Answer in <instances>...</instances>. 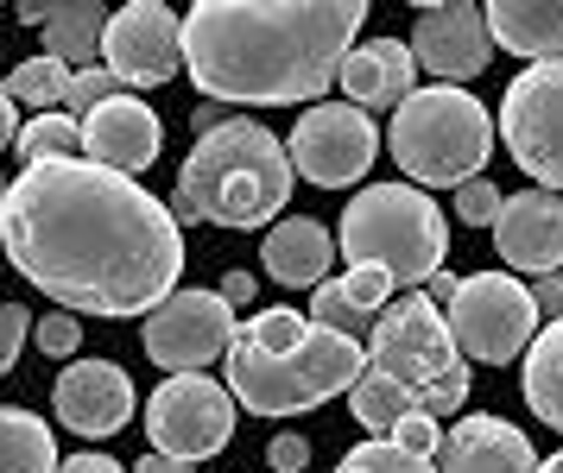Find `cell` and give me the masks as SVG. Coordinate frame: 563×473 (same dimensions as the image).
<instances>
[{
    "label": "cell",
    "instance_id": "6da1fadb",
    "mask_svg": "<svg viewBox=\"0 0 563 473\" xmlns=\"http://www.w3.org/2000/svg\"><path fill=\"white\" fill-rule=\"evenodd\" d=\"M0 247L57 309L114 323L153 316L184 272L178 215L146 183L89 158H52L13 177L0 202Z\"/></svg>",
    "mask_w": 563,
    "mask_h": 473
},
{
    "label": "cell",
    "instance_id": "7a4b0ae2",
    "mask_svg": "<svg viewBox=\"0 0 563 473\" xmlns=\"http://www.w3.org/2000/svg\"><path fill=\"white\" fill-rule=\"evenodd\" d=\"M361 0H197L184 13V70L222 108L317 101L361 45Z\"/></svg>",
    "mask_w": 563,
    "mask_h": 473
},
{
    "label": "cell",
    "instance_id": "3957f363",
    "mask_svg": "<svg viewBox=\"0 0 563 473\" xmlns=\"http://www.w3.org/2000/svg\"><path fill=\"white\" fill-rule=\"evenodd\" d=\"M462 398H468V360L443 309L424 291L393 297L380 323L367 328V367L349 392L361 429L393 436L399 417H443V410H462Z\"/></svg>",
    "mask_w": 563,
    "mask_h": 473
},
{
    "label": "cell",
    "instance_id": "277c9868",
    "mask_svg": "<svg viewBox=\"0 0 563 473\" xmlns=\"http://www.w3.org/2000/svg\"><path fill=\"white\" fill-rule=\"evenodd\" d=\"M222 367H229V392L241 410L291 417V410L330 404L335 392H355L367 348L335 328H317L305 309H260L247 323H234Z\"/></svg>",
    "mask_w": 563,
    "mask_h": 473
},
{
    "label": "cell",
    "instance_id": "5b68a950",
    "mask_svg": "<svg viewBox=\"0 0 563 473\" xmlns=\"http://www.w3.org/2000/svg\"><path fill=\"white\" fill-rule=\"evenodd\" d=\"M291 151L273 126L229 121L203 133L178 171L172 215L178 227L216 222V227H266L291 202Z\"/></svg>",
    "mask_w": 563,
    "mask_h": 473
},
{
    "label": "cell",
    "instance_id": "8992f818",
    "mask_svg": "<svg viewBox=\"0 0 563 473\" xmlns=\"http://www.w3.org/2000/svg\"><path fill=\"white\" fill-rule=\"evenodd\" d=\"M342 259H355L367 272H386L399 284H431L450 252V222L418 183H374L342 209Z\"/></svg>",
    "mask_w": 563,
    "mask_h": 473
},
{
    "label": "cell",
    "instance_id": "52a82bcc",
    "mask_svg": "<svg viewBox=\"0 0 563 473\" xmlns=\"http://www.w3.org/2000/svg\"><path fill=\"white\" fill-rule=\"evenodd\" d=\"M386 146H393V158H399V171L411 183L462 190L468 177H482L487 151H494V121H487V108L468 89L431 82V89H411L393 108Z\"/></svg>",
    "mask_w": 563,
    "mask_h": 473
},
{
    "label": "cell",
    "instance_id": "ba28073f",
    "mask_svg": "<svg viewBox=\"0 0 563 473\" xmlns=\"http://www.w3.org/2000/svg\"><path fill=\"white\" fill-rule=\"evenodd\" d=\"M443 323H450V335H456L462 360H487V367H500V360H519V353L532 348L538 303L512 272H475V278H462L456 284V297H450V309H443Z\"/></svg>",
    "mask_w": 563,
    "mask_h": 473
},
{
    "label": "cell",
    "instance_id": "9c48e42d",
    "mask_svg": "<svg viewBox=\"0 0 563 473\" xmlns=\"http://www.w3.org/2000/svg\"><path fill=\"white\" fill-rule=\"evenodd\" d=\"M500 139H507L512 165L538 177V190H563V57L558 64H532L507 82L500 95Z\"/></svg>",
    "mask_w": 563,
    "mask_h": 473
},
{
    "label": "cell",
    "instance_id": "30bf717a",
    "mask_svg": "<svg viewBox=\"0 0 563 473\" xmlns=\"http://www.w3.org/2000/svg\"><path fill=\"white\" fill-rule=\"evenodd\" d=\"M146 436L165 461H209L234 442V392L203 373H172L146 398Z\"/></svg>",
    "mask_w": 563,
    "mask_h": 473
},
{
    "label": "cell",
    "instance_id": "8fae6325",
    "mask_svg": "<svg viewBox=\"0 0 563 473\" xmlns=\"http://www.w3.org/2000/svg\"><path fill=\"white\" fill-rule=\"evenodd\" d=\"M291 171L317 183V190H349L367 177L374 151H380V133L361 114L355 101H323V108H305L298 126H291Z\"/></svg>",
    "mask_w": 563,
    "mask_h": 473
},
{
    "label": "cell",
    "instance_id": "7c38bea8",
    "mask_svg": "<svg viewBox=\"0 0 563 473\" xmlns=\"http://www.w3.org/2000/svg\"><path fill=\"white\" fill-rule=\"evenodd\" d=\"M234 341V309L222 291H172L146 316V360L165 373H203Z\"/></svg>",
    "mask_w": 563,
    "mask_h": 473
},
{
    "label": "cell",
    "instance_id": "4fadbf2b",
    "mask_svg": "<svg viewBox=\"0 0 563 473\" xmlns=\"http://www.w3.org/2000/svg\"><path fill=\"white\" fill-rule=\"evenodd\" d=\"M184 64V20L158 0H133L121 13H108V38H102V70L121 89H158L172 82Z\"/></svg>",
    "mask_w": 563,
    "mask_h": 473
},
{
    "label": "cell",
    "instance_id": "5bb4252c",
    "mask_svg": "<svg viewBox=\"0 0 563 473\" xmlns=\"http://www.w3.org/2000/svg\"><path fill=\"white\" fill-rule=\"evenodd\" d=\"M487 50H494V38H487L482 7L437 0V7H424L418 25H411V64L431 70L437 82H450V89H462L475 70H487Z\"/></svg>",
    "mask_w": 563,
    "mask_h": 473
},
{
    "label": "cell",
    "instance_id": "9a60e30c",
    "mask_svg": "<svg viewBox=\"0 0 563 473\" xmlns=\"http://www.w3.org/2000/svg\"><path fill=\"white\" fill-rule=\"evenodd\" d=\"M52 410L64 429H77V436H114V429H128L133 417V379L114 367V360H70L52 385Z\"/></svg>",
    "mask_w": 563,
    "mask_h": 473
},
{
    "label": "cell",
    "instance_id": "2e32d148",
    "mask_svg": "<svg viewBox=\"0 0 563 473\" xmlns=\"http://www.w3.org/2000/svg\"><path fill=\"white\" fill-rule=\"evenodd\" d=\"M158 146H165V126H158V114L140 95H114L82 114V151H89V165H108V171L133 177L158 158Z\"/></svg>",
    "mask_w": 563,
    "mask_h": 473
},
{
    "label": "cell",
    "instance_id": "e0dca14e",
    "mask_svg": "<svg viewBox=\"0 0 563 473\" xmlns=\"http://www.w3.org/2000/svg\"><path fill=\"white\" fill-rule=\"evenodd\" d=\"M494 240H500V259L512 272H558L563 266V196L551 190H519V196L500 202V222H494Z\"/></svg>",
    "mask_w": 563,
    "mask_h": 473
},
{
    "label": "cell",
    "instance_id": "ac0fdd59",
    "mask_svg": "<svg viewBox=\"0 0 563 473\" xmlns=\"http://www.w3.org/2000/svg\"><path fill=\"white\" fill-rule=\"evenodd\" d=\"M437 454H443V473H538L526 429L500 424V417H462L437 442Z\"/></svg>",
    "mask_w": 563,
    "mask_h": 473
},
{
    "label": "cell",
    "instance_id": "d6986e66",
    "mask_svg": "<svg viewBox=\"0 0 563 473\" xmlns=\"http://www.w3.org/2000/svg\"><path fill=\"white\" fill-rule=\"evenodd\" d=\"M349 101H355L361 114L367 108H399V101L418 89V64H411V45L399 38H361L349 57H342V76H335Z\"/></svg>",
    "mask_w": 563,
    "mask_h": 473
},
{
    "label": "cell",
    "instance_id": "ffe728a7",
    "mask_svg": "<svg viewBox=\"0 0 563 473\" xmlns=\"http://www.w3.org/2000/svg\"><path fill=\"white\" fill-rule=\"evenodd\" d=\"M393 303V278L386 272H367V266H349L342 278H323L317 284V297H310V323L317 328H335V335H349L361 341L367 328L380 323V309Z\"/></svg>",
    "mask_w": 563,
    "mask_h": 473
},
{
    "label": "cell",
    "instance_id": "44dd1931",
    "mask_svg": "<svg viewBox=\"0 0 563 473\" xmlns=\"http://www.w3.org/2000/svg\"><path fill=\"white\" fill-rule=\"evenodd\" d=\"M266 278H279L285 291H317L330 278V259H335V240L323 222H305V215H285L273 234H266Z\"/></svg>",
    "mask_w": 563,
    "mask_h": 473
},
{
    "label": "cell",
    "instance_id": "7402d4cb",
    "mask_svg": "<svg viewBox=\"0 0 563 473\" xmlns=\"http://www.w3.org/2000/svg\"><path fill=\"white\" fill-rule=\"evenodd\" d=\"M482 20L494 45L519 50L532 64H558L563 57V0H494Z\"/></svg>",
    "mask_w": 563,
    "mask_h": 473
},
{
    "label": "cell",
    "instance_id": "603a6c76",
    "mask_svg": "<svg viewBox=\"0 0 563 473\" xmlns=\"http://www.w3.org/2000/svg\"><path fill=\"white\" fill-rule=\"evenodd\" d=\"M45 57L70 64V70H89V57H102V38H108V7L96 0H45Z\"/></svg>",
    "mask_w": 563,
    "mask_h": 473
},
{
    "label": "cell",
    "instance_id": "cb8c5ba5",
    "mask_svg": "<svg viewBox=\"0 0 563 473\" xmlns=\"http://www.w3.org/2000/svg\"><path fill=\"white\" fill-rule=\"evenodd\" d=\"M526 404L538 410V424L563 429V316L538 328L526 348Z\"/></svg>",
    "mask_w": 563,
    "mask_h": 473
},
{
    "label": "cell",
    "instance_id": "d4e9b609",
    "mask_svg": "<svg viewBox=\"0 0 563 473\" xmlns=\"http://www.w3.org/2000/svg\"><path fill=\"white\" fill-rule=\"evenodd\" d=\"M0 473H57L52 424L20 404H0Z\"/></svg>",
    "mask_w": 563,
    "mask_h": 473
},
{
    "label": "cell",
    "instance_id": "484cf974",
    "mask_svg": "<svg viewBox=\"0 0 563 473\" xmlns=\"http://www.w3.org/2000/svg\"><path fill=\"white\" fill-rule=\"evenodd\" d=\"M13 151L26 158V165H52V158H82V121L77 114H32V126H20V139Z\"/></svg>",
    "mask_w": 563,
    "mask_h": 473
},
{
    "label": "cell",
    "instance_id": "4316f807",
    "mask_svg": "<svg viewBox=\"0 0 563 473\" xmlns=\"http://www.w3.org/2000/svg\"><path fill=\"white\" fill-rule=\"evenodd\" d=\"M70 64H57V57H32V64H20V70L7 76V95H13V108H45V114H57V101H64V89H70Z\"/></svg>",
    "mask_w": 563,
    "mask_h": 473
},
{
    "label": "cell",
    "instance_id": "83f0119b",
    "mask_svg": "<svg viewBox=\"0 0 563 473\" xmlns=\"http://www.w3.org/2000/svg\"><path fill=\"white\" fill-rule=\"evenodd\" d=\"M335 473H437V461H424V454H406L399 442L374 436V442H361V449L342 454V461H335Z\"/></svg>",
    "mask_w": 563,
    "mask_h": 473
},
{
    "label": "cell",
    "instance_id": "f1b7e54d",
    "mask_svg": "<svg viewBox=\"0 0 563 473\" xmlns=\"http://www.w3.org/2000/svg\"><path fill=\"white\" fill-rule=\"evenodd\" d=\"M500 190H494V177H468L456 190V222H468V227H494L500 222Z\"/></svg>",
    "mask_w": 563,
    "mask_h": 473
},
{
    "label": "cell",
    "instance_id": "f546056e",
    "mask_svg": "<svg viewBox=\"0 0 563 473\" xmlns=\"http://www.w3.org/2000/svg\"><path fill=\"white\" fill-rule=\"evenodd\" d=\"M114 95H128V89H121V82H114L108 70H96V64H89V70L70 76V89H64V108H77V121H82L89 108H102V101H114Z\"/></svg>",
    "mask_w": 563,
    "mask_h": 473
},
{
    "label": "cell",
    "instance_id": "4dcf8cb0",
    "mask_svg": "<svg viewBox=\"0 0 563 473\" xmlns=\"http://www.w3.org/2000/svg\"><path fill=\"white\" fill-rule=\"evenodd\" d=\"M32 341L52 353V360H70V353L82 348V328H77V316H70V309H57V316H45V323L32 328Z\"/></svg>",
    "mask_w": 563,
    "mask_h": 473
},
{
    "label": "cell",
    "instance_id": "1f68e13d",
    "mask_svg": "<svg viewBox=\"0 0 563 473\" xmlns=\"http://www.w3.org/2000/svg\"><path fill=\"white\" fill-rule=\"evenodd\" d=\"M32 335V316L20 309V303H0V373H13V360H20V348H26Z\"/></svg>",
    "mask_w": 563,
    "mask_h": 473
},
{
    "label": "cell",
    "instance_id": "d6a6232c",
    "mask_svg": "<svg viewBox=\"0 0 563 473\" xmlns=\"http://www.w3.org/2000/svg\"><path fill=\"white\" fill-rule=\"evenodd\" d=\"M386 442H399V449H406V454H424V461H431V454H437V442H443V436H437V417H399V424H393V436H386Z\"/></svg>",
    "mask_w": 563,
    "mask_h": 473
},
{
    "label": "cell",
    "instance_id": "836d02e7",
    "mask_svg": "<svg viewBox=\"0 0 563 473\" xmlns=\"http://www.w3.org/2000/svg\"><path fill=\"white\" fill-rule=\"evenodd\" d=\"M305 454H310V442H305V436H273V449H266V468L298 473V468H305Z\"/></svg>",
    "mask_w": 563,
    "mask_h": 473
},
{
    "label": "cell",
    "instance_id": "e575fe53",
    "mask_svg": "<svg viewBox=\"0 0 563 473\" xmlns=\"http://www.w3.org/2000/svg\"><path fill=\"white\" fill-rule=\"evenodd\" d=\"M57 473H128L114 454H70V461H57Z\"/></svg>",
    "mask_w": 563,
    "mask_h": 473
},
{
    "label": "cell",
    "instance_id": "d590c367",
    "mask_svg": "<svg viewBox=\"0 0 563 473\" xmlns=\"http://www.w3.org/2000/svg\"><path fill=\"white\" fill-rule=\"evenodd\" d=\"M532 303H538V309H551V316H563V272H544V278H538Z\"/></svg>",
    "mask_w": 563,
    "mask_h": 473
},
{
    "label": "cell",
    "instance_id": "8d00e7d4",
    "mask_svg": "<svg viewBox=\"0 0 563 473\" xmlns=\"http://www.w3.org/2000/svg\"><path fill=\"white\" fill-rule=\"evenodd\" d=\"M20 139V108H13V95L0 89V146H13Z\"/></svg>",
    "mask_w": 563,
    "mask_h": 473
},
{
    "label": "cell",
    "instance_id": "74e56055",
    "mask_svg": "<svg viewBox=\"0 0 563 473\" xmlns=\"http://www.w3.org/2000/svg\"><path fill=\"white\" fill-rule=\"evenodd\" d=\"M216 126H229V108H222V101H203V108H197V139L216 133Z\"/></svg>",
    "mask_w": 563,
    "mask_h": 473
},
{
    "label": "cell",
    "instance_id": "f35d334b",
    "mask_svg": "<svg viewBox=\"0 0 563 473\" xmlns=\"http://www.w3.org/2000/svg\"><path fill=\"white\" fill-rule=\"evenodd\" d=\"M222 297H229V309H234V303H247V297H254V278L229 272V278H222Z\"/></svg>",
    "mask_w": 563,
    "mask_h": 473
},
{
    "label": "cell",
    "instance_id": "ab89813d",
    "mask_svg": "<svg viewBox=\"0 0 563 473\" xmlns=\"http://www.w3.org/2000/svg\"><path fill=\"white\" fill-rule=\"evenodd\" d=\"M133 473H197V468H184V461H165V454H146V461H133Z\"/></svg>",
    "mask_w": 563,
    "mask_h": 473
},
{
    "label": "cell",
    "instance_id": "60d3db41",
    "mask_svg": "<svg viewBox=\"0 0 563 473\" xmlns=\"http://www.w3.org/2000/svg\"><path fill=\"white\" fill-rule=\"evenodd\" d=\"M456 284H462V278L437 272V278H431V291H424V297H431V303H450V297H456Z\"/></svg>",
    "mask_w": 563,
    "mask_h": 473
},
{
    "label": "cell",
    "instance_id": "b9f144b4",
    "mask_svg": "<svg viewBox=\"0 0 563 473\" xmlns=\"http://www.w3.org/2000/svg\"><path fill=\"white\" fill-rule=\"evenodd\" d=\"M20 25H45V0H26L20 7Z\"/></svg>",
    "mask_w": 563,
    "mask_h": 473
},
{
    "label": "cell",
    "instance_id": "7bdbcfd3",
    "mask_svg": "<svg viewBox=\"0 0 563 473\" xmlns=\"http://www.w3.org/2000/svg\"><path fill=\"white\" fill-rule=\"evenodd\" d=\"M538 473H563V449H558V454H544V461H538Z\"/></svg>",
    "mask_w": 563,
    "mask_h": 473
},
{
    "label": "cell",
    "instance_id": "ee69618b",
    "mask_svg": "<svg viewBox=\"0 0 563 473\" xmlns=\"http://www.w3.org/2000/svg\"><path fill=\"white\" fill-rule=\"evenodd\" d=\"M0 202H7V183H0Z\"/></svg>",
    "mask_w": 563,
    "mask_h": 473
}]
</instances>
